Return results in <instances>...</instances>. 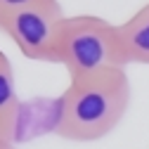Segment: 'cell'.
Wrapping results in <instances>:
<instances>
[{
  "label": "cell",
  "instance_id": "3",
  "mask_svg": "<svg viewBox=\"0 0 149 149\" xmlns=\"http://www.w3.org/2000/svg\"><path fill=\"white\" fill-rule=\"evenodd\" d=\"M64 17L66 12L62 10L59 0L0 10V33H5L26 59L57 64L54 43Z\"/></svg>",
  "mask_w": 149,
  "mask_h": 149
},
{
  "label": "cell",
  "instance_id": "5",
  "mask_svg": "<svg viewBox=\"0 0 149 149\" xmlns=\"http://www.w3.org/2000/svg\"><path fill=\"white\" fill-rule=\"evenodd\" d=\"M19 111L22 102L17 95V83H14V69L10 57L0 50V137H14L17 123H19Z\"/></svg>",
  "mask_w": 149,
  "mask_h": 149
},
{
  "label": "cell",
  "instance_id": "2",
  "mask_svg": "<svg viewBox=\"0 0 149 149\" xmlns=\"http://www.w3.org/2000/svg\"><path fill=\"white\" fill-rule=\"evenodd\" d=\"M57 64H62L69 78L90 76L107 69L123 66L116 24L97 14H66L54 43Z\"/></svg>",
  "mask_w": 149,
  "mask_h": 149
},
{
  "label": "cell",
  "instance_id": "7",
  "mask_svg": "<svg viewBox=\"0 0 149 149\" xmlns=\"http://www.w3.org/2000/svg\"><path fill=\"white\" fill-rule=\"evenodd\" d=\"M0 149H17V147H14V142H12V140L0 137Z\"/></svg>",
  "mask_w": 149,
  "mask_h": 149
},
{
  "label": "cell",
  "instance_id": "6",
  "mask_svg": "<svg viewBox=\"0 0 149 149\" xmlns=\"http://www.w3.org/2000/svg\"><path fill=\"white\" fill-rule=\"evenodd\" d=\"M38 3H52V0H0V10H17L26 5H38Z\"/></svg>",
  "mask_w": 149,
  "mask_h": 149
},
{
  "label": "cell",
  "instance_id": "4",
  "mask_svg": "<svg viewBox=\"0 0 149 149\" xmlns=\"http://www.w3.org/2000/svg\"><path fill=\"white\" fill-rule=\"evenodd\" d=\"M118 47L123 64H147L149 66V3L142 5L130 19L116 24Z\"/></svg>",
  "mask_w": 149,
  "mask_h": 149
},
{
  "label": "cell",
  "instance_id": "1",
  "mask_svg": "<svg viewBox=\"0 0 149 149\" xmlns=\"http://www.w3.org/2000/svg\"><path fill=\"white\" fill-rule=\"evenodd\" d=\"M130 107V78L123 66L69 78L57 107L54 133L66 142L90 144L107 137Z\"/></svg>",
  "mask_w": 149,
  "mask_h": 149
}]
</instances>
